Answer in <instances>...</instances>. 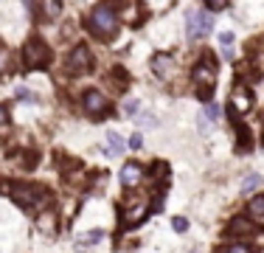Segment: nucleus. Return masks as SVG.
Masks as SVG:
<instances>
[{
	"label": "nucleus",
	"instance_id": "27",
	"mask_svg": "<svg viewBox=\"0 0 264 253\" xmlns=\"http://www.w3.org/2000/svg\"><path fill=\"white\" fill-rule=\"evenodd\" d=\"M220 43L230 45V43H233V34H230V31H225V34H222V37H220Z\"/></svg>",
	"mask_w": 264,
	"mask_h": 253
},
{
	"label": "nucleus",
	"instance_id": "7",
	"mask_svg": "<svg viewBox=\"0 0 264 253\" xmlns=\"http://www.w3.org/2000/svg\"><path fill=\"white\" fill-rule=\"evenodd\" d=\"M250 107H253V93H250L247 88H242V85H236V88L230 90L228 113L233 115V118H242V115L250 113Z\"/></svg>",
	"mask_w": 264,
	"mask_h": 253
},
{
	"label": "nucleus",
	"instance_id": "22",
	"mask_svg": "<svg viewBox=\"0 0 264 253\" xmlns=\"http://www.w3.org/2000/svg\"><path fill=\"white\" fill-rule=\"evenodd\" d=\"M203 118H205L208 124L217 121V118H220V107H217V104H208V107H205V115H203Z\"/></svg>",
	"mask_w": 264,
	"mask_h": 253
},
{
	"label": "nucleus",
	"instance_id": "6",
	"mask_svg": "<svg viewBox=\"0 0 264 253\" xmlns=\"http://www.w3.org/2000/svg\"><path fill=\"white\" fill-rule=\"evenodd\" d=\"M185 34L188 40H205V37L211 34V17H208V11H200V9H191L185 14Z\"/></svg>",
	"mask_w": 264,
	"mask_h": 253
},
{
	"label": "nucleus",
	"instance_id": "12",
	"mask_svg": "<svg viewBox=\"0 0 264 253\" xmlns=\"http://www.w3.org/2000/svg\"><path fill=\"white\" fill-rule=\"evenodd\" d=\"M175 68V59H172V53H155V59H152V70L158 73V76L166 79Z\"/></svg>",
	"mask_w": 264,
	"mask_h": 253
},
{
	"label": "nucleus",
	"instance_id": "5",
	"mask_svg": "<svg viewBox=\"0 0 264 253\" xmlns=\"http://www.w3.org/2000/svg\"><path fill=\"white\" fill-rule=\"evenodd\" d=\"M149 211H152L149 197H143V194H132L130 200H124V205H121V222H124V225H138Z\"/></svg>",
	"mask_w": 264,
	"mask_h": 253
},
{
	"label": "nucleus",
	"instance_id": "11",
	"mask_svg": "<svg viewBox=\"0 0 264 253\" xmlns=\"http://www.w3.org/2000/svg\"><path fill=\"white\" fill-rule=\"evenodd\" d=\"M143 180V166L141 163H124L121 169V183L127 186V189H138Z\"/></svg>",
	"mask_w": 264,
	"mask_h": 253
},
{
	"label": "nucleus",
	"instance_id": "14",
	"mask_svg": "<svg viewBox=\"0 0 264 253\" xmlns=\"http://www.w3.org/2000/svg\"><path fill=\"white\" fill-rule=\"evenodd\" d=\"M104 147H107V152H110V155H121L124 152V141H121V135H118V132H107V141H104Z\"/></svg>",
	"mask_w": 264,
	"mask_h": 253
},
{
	"label": "nucleus",
	"instance_id": "19",
	"mask_svg": "<svg viewBox=\"0 0 264 253\" xmlns=\"http://www.w3.org/2000/svg\"><path fill=\"white\" fill-rule=\"evenodd\" d=\"M138 110H141V101H138V99H127V101H124V115H138Z\"/></svg>",
	"mask_w": 264,
	"mask_h": 253
},
{
	"label": "nucleus",
	"instance_id": "20",
	"mask_svg": "<svg viewBox=\"0 0 264 253\" xmlns=\"http://www.w3.org/2000/svg\"><path fill=\"white\" fill-rule=\"evenodd\" d=\"M225 253H253V248H250L247 242H233V245L225 248Z\"/></svg>",
	"mask_w": 264,
	"mask_h": 253
},
{
	"label": "nucleus",
	"instance_id": "3",
	"mask_svg": "<svg viewBox=\"0 0 264 253\" xmlns=\"http://www.w3.org/2000/svg\"><path fill=\"white\" fill-rule=\"evenodd\" d=\"M11 197L28 211H37V208H48V192L43 186H34V183H20L11 189Z\"/></svg>",
	"mask_w": 264,
	"mask_h": 253
},
{
	"label": "nucleus",
	"instance_id": "13",
	"mask_svg": "<svg viewBox=\"0 0 264 253\" xmlns=\"http://www.w3.org/2000/svg\"><path fill=\"white\" fill-rule=\"evenodd\" d=\"M247 217L250 219H264V194L253 197V200L247 202Z\"/></svg>",
	"mask_w": 264,
	"mask_h": 253
},
{
	"label": "nucleus",
	"instance_id": "24",
	"mask_svg": "<svg viewBox=\"0 0 264 253\" xmlns=\"http://www.w3.org/2000/svg\"><path fill=\"white\" fill-rule=\"evenodd\" d=\"M127 147H130V149H141V147H143L141 135H130V141H127Z\"/></svg>",
	"mask_w": 264,
	"mask_h": 253
},
{
	"label": "nucleus",
	"instance_id": "4",
	"mask_svg": "<svg viewBox=\"0 0 264 253\" xmlns=\"http://www.w3.org/2000/svg\"><path fill=\"white\" fill-rule=\"evenodd\" d=\"M48 62H51V48H48L40 37H31V40L23 45V65H26L28 70H34V68L48 65Z\"/></svg>",
	"mask_w": 264,
	"mask_h": 253
},
{
	"label": "nucleus",
	"instance_id": "10",
	"mask_svg": "<svg viewBox=\"0 0 264 253\" xmlns=\"http://www.w3.org/2000/svg\"><path fill=\"white\" fill-rule=\"evenodd\" d=\"M85 110H88L93 118H98V115H104L107 110H110V99H107L104 93H98V90H88V93H85Z\"/></svg>",
	"mask_w": 264,
	"mask_h": 253
},
{
	"label": "nucleus",
	"instance_id": "17",
	"mask_svg": "<svg viewBox=\"0 0 264 253\" xmlns=\"http://www.w3.org/2000/svg\"><path fill=\"white\" fill-rule=\"evenodd\" d=\"M40 231H45V234H53V231H56V217H53L51 211H45L43 217H40Z\"/></svg>",
	"mask_w": 264,
	"mask_h": 253
},
{
	"label": "nucleus",
	"instance_id": "23",
	"mask_svg": "<svg viewBox=\"0 0 264 253\" xmlns=\"http://www.w3.org/2000/svg\"><path fill=\"white\" fill-rule=\"evenodd\" d=\"M9 130V110L6 107H0V132Z\"/></svg>",
	"mask_w": 264,
	"mask_h": 253
},
{
	"label": "nucleus",
	"instance_id": "15",
	"mask_svg": "<svg viewBox=\"0 0 264 253\" xmlns=\"http://www.w3.org/2000/svg\"><path fill=\"white\" fill-rule=\"evenodd\" d=\"M59 11H62L59 0H43V14L48 20H56V17H59Z\"/></svg>",
	"mask_w": 264,
	"mask_h": 253
},
{
	"label": "nucleus",
	"instance_id": "8",
	"mask_svg": "<svg viewBox=\"0 0 264 253\" xmlns=\"http://www.w3.org/2000/svg\"><path fill=\"white\" fill-rule=\"evenodd\" d=\"M93 65V53H90L88 45H76L68 56V73H85Z\"/></svg>",
	"mask_w": 264,
	"mask_h": 253
},
{
	"label": "nucleus",
	"instance_id": "26",
	"mask_svg": "<svg viewBox=\"0 0 264 253\" xmlns=\"http://www.w3.org/2000/svg\"><path fill=\"white\" fill-rule=\"evenodd\" d=\"M17 99H28V101H34V96L28 93V88H20V90H17Z\"/></svg>",
	"mask_w": 264,
	"mask_h": 253
},
{
	"label": "nucleus",
	"instance_id": "1",
	"mask_svg": "<svg viewBox=\"0 0 264 253\" xmlns=\"http://www.w3.org/2000/svg\"><path fill=\"white\" fill-rule=\"evenodd\" d=\"M88 28L96 37H101V40L115 37V31H118V11H115L110 3L96 6V9L90 11V17H88Z\"/></svg>",
	"mask_w": 264,
	"mask_h": 253
},
{
	"label": "nucleus",
	"instance_id": "21",
	"mask_svg": "<svg viewBox=\"0 0 264 253\" xmlns=\"http://www.w3.org/2000/svg\"><path fill=\"white\" fill-rule=\"evenodd\" d=\"M172 228H175L177 234H185V231H188V219H185V217H175V219H172Z\"/></svg>",
	"mask_w": 264,
	"mask_h": 253
},
{
	"label": "nucleus",
	"instance_id": "28",
	"mask_svg": "<svg viewBox=\"0 0 264 253\" xmlns=\"http://www.w3.org/2000/svg\"><path fill=\"white\" fill-rule=\"evenodd\" d=\"M188 253H200V251H197V248H191V251H188Z\"/></svg>",
	"mask_w": 264,
	"mask_h": 253
},
{
	"label": "nucleus",
	"instance_id": "2",
	"mask_svg": "<svg viewBox=\"0 0 264 253\" xmlns=\"http://www.w3.org/2000/svg\"><path fill=\"white\" fill-rule=\"evenodd\" d=\"M194 85H197V96L203 101H211V93H214V85H217V65L214 59L205 53L203 62H197L194 68Z\"/></svg>",
	"mask_w": 264,
	"mask_h": 253
},
{
	"label": "nucleus",
	"instance_id": "25",
	"mask_svg": "<svg viewBox=\"0 0 264 253\" xmlns=\"http://www.w3.org/2000/svg\"><path fill=\"white\" fill-rule=\"evenodd\" d=\"M208 6H211L214 11H220V9H225V6H228V0H208Z\"/></svg>",
	"mask_w": 264,
	"mask_h": 253
},
{
	"label": "nucleus",
	"instance_id": "9",
	"mask_svg": "<svg viewBox=\"0 0 264 253\" xmlns=\"http://www.w3.org/2000/svg\"><path fill=\"white\" fill-rule=\"evenodd\" d=\"M253 234H256V225L250 222V219H245V217L230 219V225L225 228V236L236 239V242H245L247 236H253Z\"/></svg>",
	"mask_w": 264,
	"mask_h": 253
},
{
	"label": "nucleus",
	"instance_id": "16",
	"mask_svg": "<svg viewBox=\"0 0 264 253\" xmlns=\"http://www.w3.org/2000/svg\"><path fill=\"white\" fill-rule=\"evenodd\" d=\"M262 183H264V177H262V175H247L245 180H242V192L250 194V192H256V189H259Z\"/></svg>",
	"mask_w": 264,
	"mask_h": 253
},
{
	"label": "nucleus",
	"instance_id": "18",
	"mask_svg": "<svg viewBox=\"0 0 264 253\" xmlns=\"http://www.w3.org/2000/svg\"><path fill=\"white\" fill-rule=\"evenodd\" d=\"M101 239H104V234H101V231H90V234H85L79 239V248H85V245H96V242H101Z\"/></svg>",
	"mask_w": 264,
	"mask_h": 253
}]
</instances>
